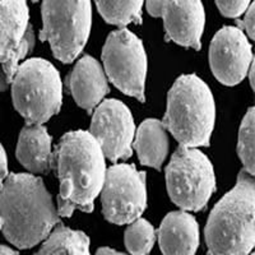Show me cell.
I'll return each instance as SVG.
<instances>
[{
  "label": "cell",
  "mask_w": 255,
  "mask_h": 255,
  "mask_svg": "<svg viewBox=\"0 0 255 255\" xmlns=\"http://www.w3.org/2000/svg\"><path fill=\"white\" fill-rule=\"evenodd\" d=\"M60 180L58 213L70 217L76 209L92 212L106 175L105 154L97 140L84 130L65 134L52 153Z\"/></svg>",
  "instance_id": "6da1fadb"
},
{
  "label": "cell",
  "mask_w": 255,
  "mask_h": 255,
  "mask_svg": "<svg viewBox=\"0 0 255 255\" xmlns=\"http://www.w3.org/2000/svg\"><path fill=\"white\" fill-rule=\"evenodd\" d=\"M0 217L5 238L19 249H28L49 236L59 213L40 177L12 174L0 184Z\"/></svg>",
  "instance_id": "7a4b0ae2"
},
{
  "label": "cell",
  "mask_w": 255,
  "mask_h": 255,
  "mask_svg": "<svg viewBox=\"0 0 255 255\" xmlns=\"http://www.w3.org/2000/svg\"><path fill=\"white\" fill-rule=\"evenodd\" d=\"M254 209V180L243 170L234 189L209 215L206 226L208 255H249L255 243Z\"/></svg>",
  "instance_id": "3957f363"
},
{
  "label": "cell",
  "mask_w": 255,
  "mask_h": 255,
  "mask_svg": "<svg viewBox=\"0 0 255 255\" xmlns=\"http://www.w3.org/2000/svg\"><path fill=\"white\" fill-rule=\"evenodd\" d=\"M215 100L209 87L194 74L181 76L167 96L163 127L184 147L209 144L215 127Z\"/></svg>",
  "instance_id": "277c9868"
},
{
  "label": "cell",
  "mask_w": 255,
  "mask_h": 255,
  "mask_svg": "<svg viewBox=\"0 0 255 255\" xmlns=\"http://www.w3.org/2000/svg\"><path fill=\"white\" fill-rule=\"evenodd\" d=\"M13 104L27 124L46 123L59 113L63 87L59 72L44 59H29L19 64L12 81Z\"/></svg>",
  "instance_id": "5b68a950"
},
{
  "label": "cell",
  "mask_w": 255,
  "mask_h": 255,
  "mask_svg": "<svg viewBox=\"0 0 255 255\" xmlns=\"http://www.w3.org/2000/svg\"><path fill=\"white\" fill-rule=\"evenodd\" d=\"M40 38L55 58L72 63L87 44L92 22L91 0H44Z\"/></svg>",
  "instance_id": "8992f818"
},
{
  "label": "cell",
  "mask_w": 255,
  "mask_h": 255,
  "mask_svg": "<svg viewBox=\"0 0 255 255\" xmlns=\"http://www.w3.org/2000/svg\"><path fill=\"white\" fill-rule=\"evenodd\" d=\"M166 186L177 207L200 211L215 191L213 166L199 149L180 145L166 168Z\"/></svg>",
  "instance_id": "52a82bcc"
},
{
  "label": "cell",
  "mask_w": 255,
  "mask_h": 255,
  "mask_svg": "<svg viewBox=\"0 0 255 255\" xmlns=\"http://www.w3.org/2000/svg\"><path fill=\"white\" fill-rule=\"evenodd\" d=\"M105 72L125 95L144 101L147 56L142 41L128 29L111 32L102 50Z\"/></svg>",
  "instance_id": "ba28073f"
},
{
  "label": "cell",
  "mask_w": 255,
  "mask_h": 255,
  "mask_svg": "<svg viewBox=\"0 0 255 255\" xmlns=\"http://www.w3.org/2000/svg\"><path fill=\"white\" fill-rule=\"evenodd\" d=\"M105 218L116 225L131 223L147 206L145 174L134 165H115L106 170L101 189Z\"/></svg>",
  "instance_id": "9c48e42d"
},
{
  "label": "cell",
  "mask_w": 255,
  "mask_h": 255,
  "mask_svg": "<svg viewBox=\"0 0 255 255\" xmlns=\"http://www.w3.org/2000/svg\"><path fill=\"white\" fill-rule=\"evenodd\" d=\"M28 20L26 0H0V90L12 83L19 61L33 46Z\"/></svg>",
  "instance_id": "30bf717a"
},
{
  "label": "cell",
  "mask_w": 255,
  "mask_h": 255,
  "mask_svg": "<svg viewBox=\"0 0 255 255\" xmlns=\"http://www.w3.org/2000/svg\"><path fill=\"white\" fill-rule=\"evenodd\" d=\"M134 133L133 116L123 102L106 100L97 106L91 123V135L105 157L111 161L130 157Z\"/></svg>",
  "instance_id": "8fae6325"
},
{
  "label": "cell",
  "mask_w": 255,
  "mask_h": 255,
  "mask_svg": "<svg viewBox=\"0 0 255 255\" xmlns=\"http://www.w3.org/2000/svg\"><path fill=\"white\" fill-rule=\"evenodd\" d=\"M147 10L152 17H161L166 35L184 47L200 49L204 14L200 0H147Z\"/></svg>",
  "instance_id": "7c38bea8"
},
{
  "label": "cell",
  "mask_w": 255,
  "mask_h": 255,
  "mask_svg": "<svg viewBox=\"0 0 255 255\" xmlns=\"http://www.w3.org/2000/svg\"><path fill=\"white\" fill-rule=\"evenodd\" d=\"M252 61V46L240 28L223 27L216 33L209 47V64L221 83H240L249 72Z\"/></svg>",
  "instance_id": "4fadbf2b"
},
{
  "label": "cell",
  "mask_w": 255,
  "mask_h": 255,
  "mask_svg": "<svg viewBox=\"0 0 255 255\" xmlns=\"http://www.w3.org/2000/svg\"><path fill=\"white\" fill-rule=\"evenodd\" d=\"M67 84L74 101L87 111H92L109 93L108 79L101 65L88 55L73 68Z\"/></svg>",
  "instance_id": "5bb4252c"
},
{
  "label": "cell",
  "mask_w": 255,
  "mask_h": 255,
  "mask_svg": "<svg viewBox=\"0 0 255 255\" xmlns=\"http://www.w3.org/2000/svg\"><path fill=\"white\" fill-rule=\"evenodd\" d=\"M158 241L163 255H195L199 247V226L186 212H171L161 223Z\"/></svg>",
  "instance_id": "9a60e30c"
},
{
  "label": "cell",
  "mask_w": 255,
  "mask_h": 255,
  "mask_svg": "<svg viewBox=\"0 0 255 255\" xmlns=\"http://www.w3.org/2000/svg\"><path fill=\"white\" fill-rule=\"evenodd\" d=\"M17 157L19 162L31 172L41 174L51 168V136L42 125H24L18 139Z\"/></svg>",
  "instance_id": "2e32d148"
},
{
  "label": "cell",
  "mask_w": 255,
  "mask_h": 255,
  "mask_svg": "<svg viewBox=\"0 0 255 255\" xmlns=\"http://www.w3.org/2000/svg\"><path fill=\"white\" fill-rule=\"evenodd\" d=\"M134 148L142 165L159 168L168 152L166 128L156 119H148L140 124L135 134Z\"/></svg>",
  "instance_id": "e0dca14e"
},
{
  "label": "cell",
  "mask_w": 255,
  "mask_h": 255,
  "mask_svg": "<svg viewBox=\"0 0 255 255\" xmlns=\"http://www.w3.org/2000/svg\"><path fill=\"white\" fill-rule=\"evenodd\" d=\"M36 255H91L90 239L82 231L58 226Z\"/></svg>",
  "instance_id": "ac0fdd59"
},
{
  "label": "cell",
  "mask_w": 255,
  "mask_h": 255,
  "mask_svg": "<svg viewBox=\"0 0 255 255\" xmlns=\"http://www.w3.org/2000/svg\"><path fill=\"white\" fill-rule=\"evenodd\" d=\"M100 14L108 23L124 27L142 20L144 0H95Z\"/></svg>",
  "instance_id": "d6986e66"
},
{
  "label": "cell",
  "mask_w": 255,
  "mask_h": 255,
  "mask_svg": "<svg viewBox=\"0 0 255 255\" xmlns=\"http://www.w3.org/2000/svg\"><path fill=\"white\" fill-rule=\"evenodd\" d=\"M154 244V229L143 218H136L125 231V247L133 255H147Z\"/></svg>",
  "instance_id": "ffe728a7"
},
{
  "label": "cell",
  "mask_w": 255,
  "mask_h": 255,
  "mask_svg": "<svg viewBox=\"0 0 255 255\" xmlns=\"http://www.w3.org/2000/svg\"><path fill=\"white\" fill-rule=\"evenodd\" d=\"M238 152L244 170L254 175V109L248 111L239 130Z\"/></svg>",
  "instance_id": "44dd1931"
},
{
  "label": "cell",
  "mask_w": 255,
  "mask_h": 255,
  "mask_svg": "<svg viewBox=\"0 0 255 255\" xmlns=\"http://www.w3.org/2000/svg\"><path fill=\"white\" fill-rule=\"evenodd\" d=\"M220 12L227 18H238L249 8L250 0H216Z\"/></svg>",
  "instance_id": "7402d4cb"
},
{
  "label": "cell",
  "mask_w": 255,
  "mask_h": 255,
  "mask_svg": "<svg viewBox=\"0 0 255 255\" xmlns=\"http://www.w3.org/2000/svg\"><path fill=\"white\" fill-rule=\"evenodd\" d=\"M254 4L250 5V8H248V12L245 14V18H244L243 22H240V26L244 27V29L247 31L248 36L250 38H254Z\"/></svg>",
  "instance_id": "603a6c76"
},
{
  "label": "cell",
  "mask_w": 255,
  "mask_h": 255,
  "mask_svg": "<svg viewBox=\"0 0 255 255\" xmlns=\"http://www.w3.org/2000/svg\"><path fill=\"white\" fill-rule=\"evenodd\" d=\"M8 176V158L3 145L0 144V184Z\"/></svg>",
  "instance_id": "cb8c5ba5"
},
{
  "label": "cell",
  "mask_w": 255,
  "mask_h": 255,
  "mask_svg": "<svg viewBox=\"0 0 255 255\" xmlns=\"http://www.w3.org/2000/svg\"><path fill=\"white\" fill-rule=\"evenodd\" d=\"M97 255H125L123 253L115 252V250L110 249V248H101V249L97 252Z\"/></svg>",
  "instance_id": "d4e9b609"
},
{
  "label": "cell",
  "mask_w": 255,
  "mask_h": 255,
  "mask_svg": "<svg viewBox=\"0 0 255 255\" xmlns=\"http://www.w3.org/2000/svg\"><path fill=\"white\" fill-rule=\"evenodd\" d=\"M0 255H18V253H15L14 250H12L10 248L0 245Z\"/></svg>",
  "instance_id": "484cf974"
},
{
  "label": "cell",
  "mask_w": 255,
  "mask_h": 255,
  "mask_svg": "<svg viewBox=\"0 0 255 255\" xmlns=\"http://www.w3.org/2000/svg\"><path fill=\"white\" fill-rule=\"evenodd\" d=\"M249 78H250V83H252V87L254 88V64H252L249 68Z\"/></svg>",
  "instance_id": "4316f807"
},
{
  "label": "cell",
  "mask_w": 255,
  "mask_h": 255,
  "mask_svg": "<svg viewBox=\"0 0 255 255\" xmlns=\"http://www.w3.org/2000/svg\"><path fill=\"white\" fill-rule=\"evenodd\" d=\"M3 229V220H1V217H0V230Z\"/></svg>",
  "instance_id": "83f0119b"
},
{
  "label": "cell",
  "mask_w": 255,
  "mask_h": 255,
  "mask_svg": "<svg viewBox=\"0 0 255 255\" xmlns=\"http://www.w3.org/2000/svg\"><path fill=\"white\" fill-rule=\"evenodd\" d=\"M32 1H37V0H32Z\"/></svg>",
  "instance_id": "f1b7e54d"
}]
</instances>
